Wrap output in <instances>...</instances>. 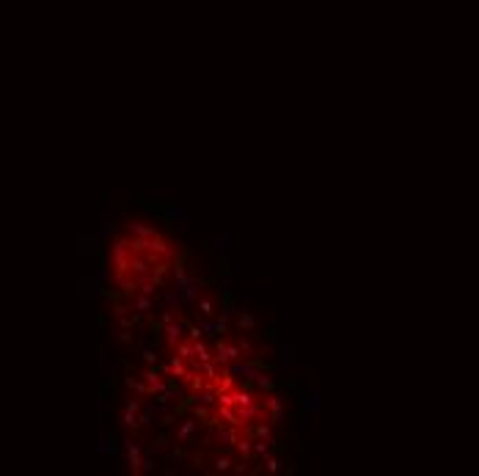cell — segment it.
<instances>
[{"label": "cell", "mask_w": 479, "mask_h": 476, "mask_svg": "<svg viewBox=\"0 0 479 476\" xmlns=\"http://www.w3.org/2000/svg\"><path fill=\"white\" fill-rule=\"evenodd\" d=\"M212 465H215V471H229V468L234 465V454H231V451H223V454L215 451V454H212Z\"/></svg>", "instance_id": "ba28073f"}, {"label": "cell", "mask_w": 479, "mask_h": 476, "mask_svg": "<svg viewBox=\"0 0 479 476\" xmlns=\"http://www.w3.org/2000/svg\"><path fill=\"white\" fill-rule=\"evenodd\" d=\"M259 402L267 408V424H270V427L281 424V421H284V402H281V399L273 396V393H265Z\"/></svg>", "instance_id": "6da1fadb"}, {"label": "cell", "mask_w": 479, "mask_h": 476, "mask_svg": "<svg viewBox=\"0 0 479 476\" xmlns=\"http://www.w3.org/2000/svg\"><path fill=\"white\" fill-rule=\"evenodd\" d=\"M234 451L240 454V460H245V462H248L251 457H254V440H251V435H245V438L240 435L237 443H234Z\"/></svg>", "instance_id": "52a82bcc"}, {"label": "cell", "mask_w": 479, "mask_h": 476, "mask_svg": "<svg viewBox=\"0 0 479 476\" xmlns=\"http://www.w3.org/2000/svg\"><path fill=\"white\" fill-rule=\"evenodd\" d=\"M198 311H201L204 316H215V305H212V300H209V297H201V300H198Z\"/></svg>", "instance_id": "ac0fdd59"}, {"label": "cell", "mask_w": 479, "mask_h": 476, "mask_svg": "<svg viewBox=\"0 0 479 476\" xmlns=\"http://www.w3.org/2000/svg\"><path fill=\"white\" fill-rule=\"evenodd\" d=\"M157 369H160L163 374H168V377H177V380H182L185 377V372H188V363L182 361L179 355H174L168 363H157Z\"/></svg>", "instance_id": "3957f363"}, {"label": "cell", "mask_w": 479, "mask_h": 476, "mask_svg": "<svg viewBox=\"0 0 479 476\" xmlns=\"http://www.w3.org/2000/svg\"><path fill=\"white\" fill-rule=\"evenodd\" d=\"M251 380L256 383V388H259V391H265V393H273V388H276V383H273L270 377H265V374H262L259 369H256V374H254Z\"/></svg>", "instance_id": "7c38bea8"}, {"label": "cell", "mask_w": 479, "mask_h": 476, "mask_svg": "<svg viewBox=\"0 0 479 476\" xmlns=\"http://www.w3.org/2000/svg\"><path fill=\"white\" fill-rule=\"evenodd\" d=\"M154 468H157V462H154V457H149V454H143V457H141V471H146V473H149V471H154Z\"/></svg>", "instance_id": "603a6c76"}, {"label": "cell", "mask_w": 479, "mask_h": 476, "mask_svg": "<svg viewBox=\"0 0 479 476\" xmlns=\"http://www.w3.org/2000/svg\"><path fill=\"white\" fill-rule=\"evenodd\" d=\"M119 342H121V344H132V333H130V331H121V333H119Z\"/></svg>", "instance_id": "f1b7e54d"}, {"label": "cell", "mask_w": 479, "mask_h": 476, "mask_svg": "<svg viewBox=\"0 0 479 476\" xmlns=\"http://www.w3.org/2000/svg\"><path fill=\"white\" fill-rule=\"evenodd\" d=\"M124 410H132V413H138V410H141V402H138V396H132V399H127V405H124Z\"/></svg>", "instance_id": "4316f807"}, {"label": "cell", "mask_w": 479, "mask_h": 476, "mask_svg": "<svg viewBox=\"0 0 479 476\" xmlns=\"http://www.w3.org/2000/svg\"><path fill=\"white\" fill-rule=\"evenodd\" d=\"M124 449H127V465H130V473L138 476L141 473V457H143L141 446H138L135 440H124Z\"/></svg>", "instance_id": "7a4b0ae2"}, {"label": "cell", "mask_w": 479, "mask_h": 476, "mask_svg": "<svg viewBox=\"0 0 479 476\" xmlns=\"http://www.w3.org/2000/svg\"><path fill=\"white\" fill-rule=\"evenodd\" d=\"M185 460H190V451L188 449H177V451L168 454V462H185Z\"/></svg>", "instance_id": "ffe728a7"}, {"label": "cell", "mask_w": 479, "mask_h": 476, "mask_svg": "<svg viewBox=\"0 0 479 476\" xmlns=\"http://www.w3.org/2000/svg\"><path fill=\"white\" fill-rule=\"evenodd\" d=\"M265 471H267V473H278V471H281V460L267 454V457H265Z\"/></svg>", "instance_id": "e0dca14e"}, {"label": "cell", "mask_w": 479, "mask_h": 476, "mask_svg": "<svg viewBox=\"0 0 479 476\" xmlns=\"http://www.w3.org/2000/svg\"><path fill=\"white\" fill-rule=\"evenodd\" d=\"M270 446H276V440H259L256 438V443H254V457L259 454V457H267L270 454Z\"/></svg>", "instance_id": "5bb4252c"}, {"label": "cell", "mask_w": 479, "mask_h": 476, "mask_svg": "<svg viewBox=\"0 0 479 476\" xmlns=\"http://www.w3.org/2000/svg\"><path fill=\"white\" fill-rule=\"evenodd\" d=\"M193 355H196V361L198 363H204V361H212V355H209V347L198 339V342H193Z\"/></svg>", "instance_id": "4fadbf2b"}, {"label": "cell", "mask_w": 479, "mask_h": 476, "mask_svg": "<svg viewBox=\"0 0 479 476\" xmlns=\"http://www.w3.org/2000/svg\"><path fill=\"white\" fill-rule=\"evenodd\" d=\"M234 374H231L229 372V369H226V372L223 374H220V380H218V383H215V393H223V391H231V388H234Z\"/></svg>", "instance_id": "30bf717a"}, {"label": "cell", "mask_w": 479, "mask_h": 476, "mask_svg": "<svg viewBox=\"0 0 479 476\" xmlns=\"http://www.w3.org/2000/svg\"><path fill=\"white\" fill-rule=\"evenodd\" d=\"M143 361L149 363V366H157V361H160V358H157V352L151 350V347H143Z\"/></svg>", "instance_id": "7402d4cb"}, {"label": "cell", "mask_w": 479, "mask_h": 476, "mask_svg": "<svg viewBox=\"0 0 479 476\" xmlns=\"http://www.w3.org/2000/svg\"><path fill=\"white\" fill-rule=\"evenodd\" d=\"M124 385H130L132 391L138 393V396H149V385L143 383V380H138V377H132V374H127L124 377Z\"/></svg>", "instance_id": "8fae6325"}, {"label": "cell", "mask_w": 479, "mask_h": 476, "mask_svg": "<svg viewBox=\"0 0 479 476\" xmlns=\"http://www.w3.org/2000/svg\"><path fill=\"white\" fill-rule=\"evenodd\" d=\"M215 413H218V419L223 421L226 427H237V430H243V421H240V416H237L234 408H229V405H218Z\"/></svg>", "instance_id": "8992f818"}, {"label": "cell", "mask_w": 479, "mask_h": 476, "mask_svg": "<svg viewBox=\"0 0 479 476\" xmlns=\"http://www.w3.org/2000/svg\"><path fill=\"white\" fill-rule=\"evenodd\" d=\"M171 424H174V413H166V416L160 419V427H163V430H168Z\"/></svg>", "instance_id": "83f0119b"}, {"label": "cell", "mask_w": 479, "mask_h": 476, "mask_svg": "<svg viewBox=\"0 0 479 476\" xmlns=\"http://www.w3.org/2000/svg\"><path fill=\"white\" fill-rule=\"evenodd\" d=\"M127 231H130V234H135V237H141V240L157 237V231H154V228H149V226H141V223H127Z\"/></svg>", "instance_id": "9c48e42d"}, {"label": "cell", "mask_w": 479, "mask_h": 476, "mask_svg": "<svg viewBox=\"0 0 479 476\" xmlns=\"http://www.w3.org/2000/svg\"><path fill=\"white\" fill-rule=\"evenodd\" d=\"M160 449H166V440H163V438H154V440H146V443H143V451H146V454H151V451H160Z\"/></svg>", "instance_id": "2e32d148"}, {"label": "cell", "mask_w": 479, "mask_h": 476, "mask_svg": "<svg viewBox=\"0 0 479 476\" xmlns=\"http://www.w3.org/2000/svg\"><path fill=\"white\" fill-rule=\"evenodd\" d=\"M240 350H243V355H254V344L248 339H240Z\"/></svg>", "instance_id": "484cf974"}, {"label": "cell", "mask_w": 479, "mask_h": 476, "mask_svg": "<svg viewBox=\"0 0 479 476\" xmlns=\"http://www.w3.org/2000/svg\"><path fill=\"white\" fill-rule=\"evenodd\" d=\"M102 449L108 451V454H110V451H116V440H113V435H105V438H102Z\"/></svg>", "instance_id": "d4e9b609"}, {"label": "cell", "mask_w": 479, "mask_h": 476, "mask_svg": "<svg viewBox=\"0 0 479 476\" xmlns=\"http://www.w3.org/2000/svg\"><path fill=\"white\" fill-rule=\"evenodd\" d=\"M135 311L149 314V311H151V297H149V295H141V297H138V300H135Z\"/></svg>", "instance_id": "d6986e66"}, {"label": "cell", "mask_w": 479, "mask_h": 476, "mask_svg": "<svg viewBox=\"0 0 479 476\" xmlns=\"http://www.w3.org/2000/svg\"><path fill=\"white\" fill-rule=\"evenodd\" d=\"M196 435H198V424H196V416H190V419L182 421V427H179V432H177V440L182 446H188L196 440Z\"/></svg>", "instance_id": "277c9868"}, {"label": "cell", "mask_w": 479, "mask_h": 476, "mask_svg": "<svg viewBox=\"0 0 479 476\" xmlns=\"http://www.w3.org/2000/svg\"><path fill=\"white\" fill-rule=\"evenodd\" d=\"M185 331H188V339L190 342H198V339H201V333H204V328H198V325H185Z\"/></svg>", "instance_id": "44dd1931"}, {"label": "cell", "mask_w": 479, "mask_h": 476, "mask_svg": "<svg viewBox=\"0 0 479 476\" xmlns=\"http://www.w3.org/2000/svg\"><path fill=\"white\" fill-rule=\"evenodd\" d=\"M185 325H188L185 320H174V322H168V325H166V344L168 347H177L179 342H182Z\"/></svg>", "instance_id": "5b68a950"}, {"label": "cell", "mask_w": 479, "mask_h": 476, "mask_svg": "<svg viewBox=\"0 0 479 476\" xmlns=\"http://www.w3.org/2000/svg\"><path fill=\"white\" fill-rule=\"evenodd\" d=\"M254 316L251 314H240V328H243V331H254Z\"/></svg>", "instance_id": "cb8c5ba5"}, {"label": "cell", "mask_w": 479, "mask_h": 476, "mask_svg": "<svg viewBox=\"0 0 479 476\" xmlns=\"http://www.w3.org/2000/svg\"><path fill=\"white\" fill-rule=\"evenodd\" d=\"M121 421H124V427H130V430H138V413H132V410H121Z\"/></svg>", "instance_id": "9a60e30c"}]
</instances>
